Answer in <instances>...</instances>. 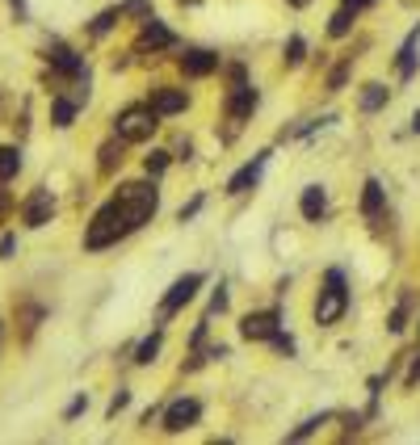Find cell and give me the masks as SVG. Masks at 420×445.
Segmentation results:
<instances>
[{
  "instance_id": "obj_9",
  "label": "cell",
  "mask_w": 420,
  "mask_h": 445,
  "mask_svg": "<svg viewBox=\"0 0 420 445\" xmlns=\"http://www.w3.org/2000/svg\"><path fill=\"white\" fill-rule=\"evenodd\" d=\"M219 67V55L215 50H185L181 55V71L185 76H210Z\"/></svg>"
},
{
  "instance_id": "obj_30",
  "label": "cell",
  "mask_w": 420,
  "mask_h": 445,
  "mask_svg": "<svg viewBox=\"0 0 420 445\" xmlns=\"http://www.w3.org/2000/svg\"><path fill=\"white\" fill-rule=\"evenodd\" d=\"M126 404H130V391H118L114 404H109V416H118V408H126Z\"/></svg>"
},
{
  "instance_id": "obj_16",
  "label": "cell",
  "mask_w": 420,
  "mask_h": 445,
  "mask_svg": "<svg viewBox=\"0 0 420 445\" xmlns=\"http://www.w3.org/2000/svg\"><path fill=\"white\" fill-rule=\"evenodd\" d=\"M416 42H420V29H412L408 42H404V50H400V76H412V71H416V55H412Z\"/></svg>"
},
{
  "instance_id": "obj_12",
  "label": "cell",
  "mask_w": 420,
  "mask_h": 445,
  "mask_svg": "<svg viewBox=\"0 0 420 445\" xmlns=\"http://www.w3.org/2000/svg\"><path fill=\"white\" fill-rule=\"evenodd\" d=\"M147 105H151L160 118H168V114H181V109H185V93H181V88H160Z\"/></svg>"
},
{
  "instance_id": "obj_28",
  "label": "cell",
  "mask_w": 420,
  "mask_h": 445,
  "mask_svg": "<svg viewBox=\"0 0 420 445\" xmlns=\"http://www.w3.org/2000/svg\"><path fill=\"white\" fill-rule=\"evenodd\" d=\"M84 408H88V399H84V395H76V399H72V404H67V412H63V416H67V420H72V416H80V412H84Z\"/></svg>"
},
{
  "instance_id": "obj_24",
  "label": "cell",
  "mask_w": 420,
  "mask_h": 445,
  "mask_svg": "<svg viewBox=\"0 0 420 445\" xmlns=\"http://www.w3.org/2000/svg\"><path fill=\"white\" fill-rule=\"evenodd\" d=\"M324 420H328V416H311V420H303V425H299V429L290 433V441H303V437H307V433H316V429H320Z\"/></svg>"
},
{
  "instance_id": "obj_21",
  "label": "cell",
  "mask_w": 420,
  "mask_h": 445,
  "mask_svg": "<svg viewBox=\"0 0 420 445\" xmlns=\"http://www.w3.org/2000/svg\"><path fill=\"white\" fill-rule=\"evenodd\" d=\"M50 118H55V126H72V118H76V101H55V109H50Z\"/></svg>"
},
{
  "instance_id": "obj_6",
  "label": "cell",
  "mask_w": 420,
  "mask_h": 445,
  "mask_svg": "<svg viewBox=\"0 0 420 445\" xmlns=\"http://www.w3.org/2000/svg\"><path fill=\"white\" fill-rule=\"evenodd\" d=\"M240 332L248 341H273L278 336V311H257V315H244Z\"/></svg>"
},
{
  "instance_id": "obj_15",
  "label": "cell",
  "mask_w": 420,
  "mask_h": 445,
  "mask_svg": "<svg viewBox=\"0 0 420 445\" xmlns=\"http://www.w3.org/2000/svg\"><path fill=\"white\" fill-rule=\"evenodd\" d=\"M362 210H366V219H379V214H383V185H379V181H366Z\"/></svg>"
},
{
  "instance_id": "obj_10",
  "label": "cell",
  "mask_w": 420,
  "mask_h": 445,
  "mask_svg": "<svg viewBox=\"0 0 420 445\" xmlns=\"http://www.w3.org/2000/svg\"><path fill=\"white\" fill-rule=\"evenodd\" d=\"M252 109H257V88H248V84H244V76H236V93H231V118H236V122H244Z\"/></svg>"
},
{
  "instance_id": "obj_8",
  "label": "cell",
  "mask_w": 420,
  "mask_h": 445,
  "mask_svg": "<svg viewBox=\"0 0 420 445\" xmlns=\"http://www.w3.org/2000/svg\"><path fill=\"white\" fill-rule=\"evenodd\" d=\"M265 160H269V151H261L252 164H244V168H240V172L227 181V193H248V189L261 181V168H265Z\"/></svg>"
},
{
  "instance_id": "obj_14",
  "label": "cell",
  "mask_w": 420,
  "mask_h": 445,
  "mask_svg": "<svg viewBox=\"0 0 420 445\" xmlns=\"http://www.w3.org/2000/svg\"><path fill=\"white\" fill-rule=\"evenodd\" d=\"M139 46H172V29L160 25L156 17H147V25H143V34H139Z\"/></svg>"
},
{
  "instance_id": "obj_19",
  "label": "cell",
  "mask_w": 420,
  "mask_h": 445,
  "mask_svg": "<svg viewBox=\"0 0 420 445\" xmlns=\"http://www.w3.org/2000/svg\"><path fill=\"white\" fill-rule=\"evenodd\" d=\"M122 147H126V139L101 147V172H114V164H122Z\"/></svg>"
},
{
  "instance_id": "obj_2",
  "label": "cell",
  "mask_w": 420,
  "mask_h": 445,
  "mask_svg": "<svg viewBox=\"0 0 420 445\" xmlns=\"http://www.w3.org/2000/svg\"><path fill=\"white\" fill-rule=\"evenodd\" d=\"M160 126V114L151 105H130L118 114V139L126 143H139V139H151V130Z\"/></svg>"
},
{
  "instance_id": "obj_33",
  "label": "cell",
  "mask_w": 420,
  "mask_h": 445,
  "mask_svg": "<svg viewBox=\"0 0 420 445\" xmlns=\"http://www.w3.org/2000/svg\"><path fill=\"white\" fill-rule=\"evenodd\" d=\"M13 248H17V240H13V235H4V240H0V256H13Z\"/></svg>"
},
{
  "instance_id": "obj_31",
  "label": "cell",
  "mask_w": 420,
  "mask_h": 445,
  "mask_svg": "<svg viewBox=\"0 0 420 445\" xmlns=\"http://www.w3.org/2000/svg\"><path fill=\"white\" fill-rule=\"evenodd\" d=\"M223 307H227V290L219 286V290H215V299H210V311H223Z\"/></svg>"
},
{
  "instance_id": "obj_27",
  "label": "cell",
  "mask_w": 420,
  "mask_h": 445,
  "mask_svg": "<svg viewBox=\"0 0 420 445\" xmlns=\"http://www.w3.org/2000/svg\"><path fill=\"white\" fill-rule=\"evenodd\" d=\"M345 76H349V63H341V67L328 76V88H332V93H341V88H345Z\"/></svg>"
},
{
  "instance_id": "obj_20",
  "label": "cell",
  "mask_w": 420,
  "mask_h": 445,
  "mask_svg": "<svg viewBox=\"0 0 420 445\" xmlns=\"http://www.w3.org/2000/svg\"><path fill=\"white\" fill-rule=\"evenodd\" d=\"M21 168V151L17 147H0V181H8Z\"/></svg>"
},
{
  "instance_id": "obj_37",
  "label": "cell",
  "mask_w": 420,
  "mask_h": 445,
  "mask_svg": "<svg viewBox=\"0 0 420 445\" xmlns=\"http://www.w3.org/2000/svg\"><path fill=\"white\" fill-rule=\"evenodd\" d=\"M412 130H416V135H420V109H416V114H412Z\"/></svg>"
},
{
  "instance_id": "obj_34",
  "label": "cell",
  "mask_w": 420,
  "mask_h": 445,
  "mask_svg": "<svg viewBox=\"0 0 420 445\" xmlns=\"http://www.w3.org/2000/svg\"><path fill=\"white\" fill-rule=\"evenodd\" d=\"M420 383V357H416V366H412V374H408V387H416Z\"/></svg>"
},
{
  "instance_id": "obj_36",
  "label": "cell",
  "mask_w": 420,
  "mask_h": 445,
  "mask_svg": "<svg viewBox=\"0 0 420 445\" xmlns=\"http://www.w3.org/2000/svg\"><path fill=\"white\" fill-rule=\"evenodd\" d=\"M349 8H366V4H374V0H345Z\"/></svg>"
},
{
  "instance_id": "obj_7",
  "label": "cell",
  "mask_w": 420,
  "mask_h": 445,
  "mask_svg": "<svg viewBox=\"0 0 420 445\" xmlns=\"http://www.w3.org/2000/svg\"><path fill=\"white\" fill-rule=\"evenodd\" d=\"M50 210H55L50 193H46V189H34L29 202H25V210H21V219H25V227H42V223L50 219Z\"/></svg>"
},
{
  "instance_id": "obj_17",
  "label": "cell",
  "mask_w": 420,
  "mask_h": 445,
  "mask_svg": "<svg viewBox=\"0 0 420 445\" xmlns=\"http://www.w3.org/2000/svg\"><path fill=\"white\" fill-rule=\"evenodd\" d=\"M383 105H387V88H383V84H366V93H362V109L374 114V109H383Z\"/></svg>"
},
{
  "instance_id": "obj_26",
  "label": "cell",
  "mask_w": 420,
  "mask_h": 445,
  "mask_svg": "<svg viewBox=\"0 0 420 445\" xmlns=\"http://www.w3.org/2000/svg\"><path fill=\"white\" fill-rule=\"evenodd\" d=\"M303 38H290V46H286V63H303Z\"/></svg>"
},
{
  "instance_id": "obj_22",
  "label": "cell",
  "mask_w": 420,
  "mask_h": 445,
  "mask_svg": "<svg viewBox=\"0 0 420 445\" xmlns=\"http://www.w3.org/2000/svg\"><path fill=\"white\" fill-rule=\"evenodd\" d=\"M156 353H160V332H151V336L139 345V357H135V362H139V366H147V362H156Z\"/></svg>"
},
{
  "instance_id": "obj_1",
  "label": "cell",
  "mask_w": 420,
  "mask_h": 445,
  "mask_svg": "<svg viewBox=\"0 0 420 445\" xmlns=\"http://www.w3.org/2000/svg\"><path fill=\"white\" fill-rule=\"evenodd\" d=\"M130 231H139V223L130 219V210L122 206V198H114V202H105V206L93 214L84 244L97 252V248H109V244H118V240H122V235H130Z\"/></svg>"
},
{
  "instance_id": "obj_29",
  "label": "cell",
  "mask_w": 420,
  "mask_h": 445,
  "mask_svg": "<svg viewBox=\"0 0 420 445\" xmlns=\"http://www.w3.org/2000/svg\"><path fill=\"white\" fill-rule=\"evenodd\" d=\"M198 210H202V198H194V202H189V206H181V214H177V219H181V223H185V219H194V214H198Z\"/></svg>"
},
{
  "instance_id": "obj_25",
  "label": "cell",
  "mask_w": 420,
  "mask_h": 445,
  "mask_svg": "<svg viewBox=\"0 0 420 445\" xmlns=\"http://www.w3.org/2000/svg\"><path fill=\"white\" fill-rule=\"evenodd\" d=\"M114 21H118V8H105V13H101V17L93 21V34H105V29H109Z\"/></svg>"
},
{
  "instance_id": "obj_23",
  "label": "cell",
  "mask_w": 420,
  "mask_h": 445,
  "mask_svg": "<svg viewBox=\"0 0 420 445\" xmlns=\"http://www.w3.org/2000/svg\"><path fill=\"white\" fill-rule=\"evenodd\" d=\"M143 168H147V177H160V172H164V168H168V151H151V156H147V164H143Z\"/></svg>"
},
{
  "instance_id": "obj_38",
  "label": "cell",
  "mask_w": 420,
  "mask_h": 445,
  "mask_svg": "<svg viewBox=\"0 0 420 445\" xmlns=\"http://www.w3.org/2000/svg\"><path fill=\"white\" fill-rule=\"evenodd\" d=\"M286 4H294V8H303V4H311V0H286Z\"/></svg>"
},
{
  "instance_id": "obj_3",
  "label": "cell",
  "mask_w": 420,
  "mask_h": 445,
  "mask_svg": "<svg viewBox=\"0 0 420 445\" xmlns=\"http://www.w3.org/2000/svg\"><path fill=\"white\" fill-rule=\"evenodd\" d=\"M345 307H349V294H345V278H341V269H332V273H328V290H320V303H316V320H320V324H337V320L345 315Z\"/></svg>"
},
{
  "instance_id": "obj_5",
  "label": "cell",
  "mask_w": 420,
  "mask_h": 445,
  "mask_svg": "<svg viewBox=\"0 0 420 445\" xmlns=\"http://www.w3.org/2000/svg\"><path fill=\"white\" fill-rule=\"evenodd\" d=\"M198 416H202V404H198V399H177V404L164 412V429H168V433H181V429L198 425Z\"/></svg>"
},
{
  "instance_id": "obj_35",
  "label": "cell",
  "mask_w": 420,
  "mask_h": 445,
  "mask_svg": "<svg viewBox=\"0 0 420 445\" xmlns=\"http://www.w3.org/2000/svg\"><path fill=\"white\" fill-rule=\"evenodd\" d=\"M8 206H13V202H8V193H4V189H0V219H4V214H8Z\"/></svg>"
},
{
  "instance_id": "obj_18",
  "label": "cell",
  "mask_w": 420,
  "mask_h": 445,
  "mask_svg": "<svg viewBox=\"0 0 420 445\" xmlns=\"http://www.w3.org/2000/svg\"><path fill=\"white\" fill-rule=\"evenodd\" d=\"M353 13H358V8H349V4H345V8L328 21V34H332V38H345V34H349V25H353Z\"/></svg>"
},
{
  "instance_id": "obj_11",
  "label": "cell",
  "mask_w": 420,
  "mask_h": 445,
  "mask_svg": "<svg viewBox=\"0 0 420 445\" xmlns=\"http://www.w3.org/2000/svg\"><path fill=\"white\" fill-rule=\"evenodd\" d=\"M46 59H50L59 71H67V76H80V71H84V63L76 59V50H67L63 42H50V46H46Z\"/></svg>"
},
{
  "instance_id": "obj_32",
  "label": "cell",
  "mask_w": 420,
  "mask_h": 445,
  "mask_svg": "<svg viewBox=\"0 0 420 445\" xmlns=\"http://www.w3.org/2000/svg\"><path fill=\"white\" fill-rule=\"evenodd\" d=\"M122 8H126V13H147V0H126Z\"/></svg>"
},
{
  "instance_id": "obj_4",
  "label": "cell",
  "mask_w": 420,
  "mask_h": 445,
  "mask_svg": "<svg viewBox=\"0 0 420 445\" xmlns=\"http://www.w3.org/2000/svg\"><path fill=\"white\" fill-rule=\"evenodd\" d=\"M198 286H202V278L198 273H185V278H177L172 282V290L164 294V303H160V315H172V311H181L194 294H198Z\"/></svg>"
},
{
  "instance_id": "obj_13",
  "label": "cell",
  "mask_w": 420,
  "mask_h": 445,
  "mask_svg": "<svg viewBox=\"0 0 420 445\" xmlns=\"http://www.w3.org/2000/svg\"><path fill=\"white\" fill-rule=\"evenodd\" d=\"M324 210H328L324 189H320V185H307V189H303V219H307V223H320Z\"/></svg>"
}]
</instances>
